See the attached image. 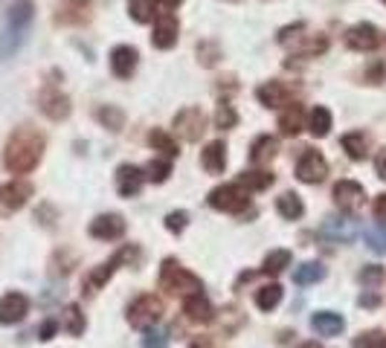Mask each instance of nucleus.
Instances as JSON below:
<instances>
[{"label": "nucleus", "instance_id": "obj_28", "mask_svg": "<svg viewBox=\"0 0 386 348\" xmlns=\"http://www.w3.org/2000/svg\"><path fill=\"white\" fill-rule=\"evenodd\" d=\"M279 130L285 137H296L303 130V108L299 105H290L282 116H279Z\"/></svg>", "mask_w": 386, "mask_h": 348}, {"label": "nucleus", "instance_id": "obj_45", "mask_svg": "<svg viewBox=\"0 0 386 348\" xmlns=\"http://www.w3.org/2000/svg\"><path fill=\"white\" fill-rule=\"evenodd\" d=\"M372 209H375V218H377V221L386 224V192L375 198V206H372Z\"/></svg>", "mask_w": 386, "mask_h": 348}, {"label": "nucleus", "instance_id": "obj_11", "mask_svg": "<svg viewBox=\"0 0 386 348\" xmlns=\"http://www.w3.org/2000/svg\"><path fill=\"white\" fill-rule=\"evenodd\" d=\"M29 314V299L18 290L0 296V325H15Z\"/></svg>", "mask_w": 386, "mask_h": 348}, {"label": "nucleus", "instance_id": "obj_30", "mask_svg": "<svg viewBox=\"0 0 386 348\" xmlns=\"http://www.w3.org/2000/svg\"><path fill=\"white\" fill-rule=\"evenodd\" d=\"M148 143H151L154 151H163L166 157H178V151H181V148H178V140L171 137V134H166L163 128H154V130H151Z\"/></svg>", "mask_w": 386, "mask_h": 348}, {"label": "nucleus", "instance_id": "obj_33", "mask_svg": "<svg viewBox=\"0 0 386 348\" xmlns=\"http://www.w3.org/2000/svg\"><path fill=\"white\" fill-rule=\"evenodd\" d=\"M64 331L70 337H81L84 334V314L78 304H67L64 308Z\"/></svg>", "mask_w": 386, "mask_h": 348}, {"label": "nucleus", "instance_id": "obj_22", "mask_svg": "<svg viewBox=\"0 0 386 348\" xmlns=\"http://www.w3.org/2000/svg\"><path fill=\"white\" fill-rule=\"evenodd\" d=\"M32 198V186L26 180H12L6 189H4V203L9 212H18L26 206V200Z\"/></svg>", "mask_w": 386, "mask_h": 348}, {"label": "nucleus", "instance_id": "obj_37", "mask_svg": "<svg viewBox=\"0 0 386 348\" xmlns=\"http://www.w3.org/2000/svg\"><path fill=\"white\" fill-rule=\"evenodd\" d=\"M168 174H171V163H168V160H151L148 168H146V180H151V183H166Z\"/></svg>", "mask_w": 386, "mask_h": 348}, {"label": "nucleus", "instance_id": "obj_42", "mask_svg": "<svg viewBox=\"0 0 386 348\" xmlns=\"http://www.w3.org/2000/svg\"><path fill=\"white\" fill-rule=\"evenodd\" d=\"M198 56H200L203 67H215V61H218V47H215V44H200Z\"/></svg>", "mask_w": 386, "mask_h": 348}, {"label": "nucleus", "instance_id": "obj_32", "mask_svg": "<svg viewBox=\"0 0 386 348\" xmlns=\"http://www.w3.org/2000/svg\"><path fill=\"white\" fill-rule=\"evenodd\" d=\"M238 183L247 189V192H265L268 186H273V174L270 171H244Z\"/></svg>", "mask_w": 386, "mask_h": 348}, {"label": "nucleus", "instance_id": "obj_31", "mask_svg": "<svg viewBox=\"0 0 386 348\" xmlns=\"http://www.w3.org/2000/svg\"><path fill=\"white\" fill-rule=\"evenodd\" d=\"M279 302H282V285H276V282L255 290V304H259V311H273Z\"/></svg>", "mask_w": 386, "mask_h": 348}, {"label": "nucleus", "instance_id": "obj_43", "mask_svg": "<svg viewBox=\"0 0 386 348\" xmlns=\"http://www.w3.org/2000/svg\"><path fill=\"white\" fill-rule=\"evenodd\" d=\"M88 4H91V0H61V12H59V15L76 12V21H81V18H84V9H88Z\"/></svg>", "mask_w": 386, "mask_h": 348}, {"label": "nucleus", "instance_id": "obj_39", "mask_svg": "<svg viewBox=\"0 0 386 348\" xmlns=\"http://www.w3.org/2000/svg\"><path fill=\"white\" fill-rule=\"evenodd\" d=\"M143 348H168V334H166V331H160L157 325H154V328H146Z\"/></svg>", "mask_w": 386, "mask_h": 348}, {"label": "nucleus", "instance_id": "obj_8", "mask_svg": "<svg viewBox=\"0 0 386 348\" xmlns=\"http://www.w3.org/2000/svg\"><path fill=\"white\" fill-rule=\"evenodd\" d=\"M296 178L303 180V183H322L325 178H328V163H325V157L320 154V151H311V148H305V154L299 157V163H296Z\"/></svg>", "mask_w": 386, "mask_h": 348}, {"label": "nucleus", "instance_id": "obj_6", "mask_svg": "<svg viewBox=\"0 0 386 348\" xmlns=\"http://www.w3.org/2000/svg\"><path fill=\"white\" fill-rule=\"evenodd\" d=\"M209 206L218 212H244L250 206V195L241 183H224L209 192Z\"/></svg>", "mask_w": 386, "mask_h": 348}, {"label": "nucleus", "instance_id": "obj_24", "mask_svg": "<svg viewBox=\"0 0 386 348\" xmlns=\"http://www.w3.org/2000/svg\"><path fill=\"white\" fill-rule=\"evenodd\" d=\"M276 209H279V215L285 218V221H299V218L305 215V203H303V198H299L296 192H285V195H279Z\"/></svg>", "mask_w": 386, "mask_h": 348}, {"label": "nucleus", "instance_id": "obj_16", "mask_svg": "<svg viewBox=\"0 0 386 348\" xmlns=\"http://www.w3.org/2000/svg\"><path fill=\"white\" fill-rule=\"evenodd\" d=\"M363 198H366V192H363V186L355 183V180H340V183L334 186V203H337L340 209H346V212H355V209L363 203Z\"/></svg>", "mask_w": 386, "mask_h": 348}, {"label": "nucleus", "instance_id": "obj_15", "mask_svg": "<svg viewBox=\"0 0 386 348\" xmlns=\"http://www.w3.org/2000/svg\"><path fill=\"white\" fill-rule=\"evenodd\" d=\"M38 108L41 113H47L53 122H61L70 116V99L61 91H44L38 96Z\"/></svg>", "mask_w": 386, "mask_h": 348}, {"label": "nucleus", "instance_id": "obj_53", "mask_svg": "<svg viewBox=\"0 0 386 348\" xmlns=\"http://www.w3.org/2000/svg\"><path fill=\"white\" fill-rule=\"evenodd\" d=\"M383 4H386V0H383Z\"/></svg>", "mask_w": 386, "mask_h": 348}, {"label": "nucleus", "instance_id": "obj_41", "mask_svg": "<svg viewBox=\"0 0 386 348\" xmlns=\"http://www.w3.org/2000/svg\"><path fill=\"white\" fill-rule=\"evenodd\" d=\"M186 224H189V215L181 209V212H168L166 215V230L168 232H183L186 230Z\"/></svg>", "mask_w": 386, "mask_h": 348}, {"label": "nucleus", "instance_id": "obj_17", "mask_svg": "<svg viewBox=\"0 0 386 348\" xmlns=\"http://www.w3.org/2000/svg\"><path fill=\"white\" fill-rule=\"evenodd\" d=\"M183 314H186V319L195 322V325H206V322H212V317H215V311H212V302H209L203 293L186 296V302H183Z\"/></svg>", "mask_w": 386, "mask_h": 348}, {"label": "nucleus", "instance_id": "obj_2", "mask_svg": "<svg viewBox=\"0 0 386 348\" xmlns=\"http://www.w3.org/2000/svg\"><path fill=\"white\" fill-rule=\"evenodd\" d=\"M32 18H35L32 0H15V4L9 6L4 38H0V56H4V58L15 56L24 47V41L29 35V26H32Z\"/></svg>", "mask_w": 386, "mask_h": 348}, {"label": "nucleus", "instance_id": "obj_27", "mask_svg": "<svg viewBox=\"0 0 386 348\" xmlns=\"http://www.w3.org/2000/svg\"><path fill=\"white\" fill-rule=\"evenodd\" d=\"M276 151H279V143L273 137H259L253 143V148H250V160L255 165H265V163H270L276 157Z\"/></svg>", "mask_w": 386, "mask_h": 348}, {"label": "nucleus", "instance_id": "obj_38", "mask_svg": "<svg viewBox=\"0 0 386 348\" xmlns=\"http://www.w3.org/2000/svg\"><path fill=\"white\" fill-rule=\"evenodd\" d=\"M235 125H238V113L233 111V105L221 102V105H218V111H215V128L227 130V128H235Z\"/></svg>", "mask_w": 386, "mask_h": 348}, {"label": "nucleus", "instance_id": "obj_47", "mask_svg": "<svg viewBox=\"0 0 386 348\" xmlns=\"http://www.w3.org/2000/svg\"><path fill=\"white\" fill-rule=\"evenodd\" d=\"M375 171H377L380 180H386V148L377 151V157H375Z\"/></svg>", "mask_w": 386, "mask_h": 348}, {"label": "nucleus", "instance_id": "obj_49", "mask_svg": "<svg viewBox=\"0 0 386 348\" xmlns=\"http://www.w3.org/2000/svg\"><path fill=\"white\" fill-rule=\"evenodd\" d=\"M160 4H163V9H175V6L181 4V0H160Z\"/></svg>", "mask_w": 386, "mask_h": 348}, {"label": "nucleus", "instance_id": "obj_20", "mask_svg": "<svg viewBox=\"0 0 386 348\" xmlns=\"http://www.w3.org/2000/svg\"><path fill=\"white\" fill-rule=\"evenodd\" d=\"M311 328L320 334V337H337L342 328H346V319L334 311H317L311 317Z\"/></svg>", "mask_w": 386, "mask_h": 348}, {"label": "nucleus", "instance_id": "obj_21", "mask_svg": "<svg viewBox=\"0 0 386 348\" xmlns=\"http://www.w3.org/2000/svg\"><path fill=\"white\" fill-rule=\"evenodd\" d=\"M200 163H203V168H206L209 174H221V171L227 168V145H224L221 140L209 143V145L203 148V154H200Z\"/></svg>", "mask_w": 386, "mask_h": 348}, {"label": "nucleus", "instance_id": "obj_40", "mask_svg": "<svg viewBox=\"0 0 386 348\" xmlns=\"http://www.w3.org/2000/svg\"><path fill=\"white\" fill-rule=\"evenodd\" d=\"M383 279H386V273H383V267H377V265H369V267L360 270V282H363L366 287H372V290H375Z\"/></svg>", "mask_w": 386, "mask_h": 348}, {"label": "nucleus", "instance_id": "obj_25", "mask_svg": "<svg viewBox=\"0 0 386 348\" xmlns=\"http://www.w3.org/2000/svg\"><path fill=\"white\" fill-rule=\"evenodd\" d=\"M340 145H342V151H346L355 163L366 160V154H369V140L363 137V130H352V134H346V137L340 140Z\"/></svg>", "mask_w": 386, "mask_h": 348}, {"label": "nucleus", "instance_id": "obj_13", "mask_svg": "<svg viewBox=\"0 0 386 348\" xmlns=\"http://www.w3.org/2000/svg\"><path fill=\"white\" fill-rule=\"evenodd\" d=\"M146 183V171L137 165H119L116 168V192L122 198H137Z\"/></svg>", "mask_w": 386, "mask_h": 348}, {"label": "nucleus", "instance_id": "obj_46", "mask_svg": "<svg viewBox=\"0 0 386 348\" xmlns=\"http://www.w3.org/2000/svg\"><path fill=\"white\" fill-rule=\"evenodd\" d=\"M56 331H59V322L47 319L44 325H41V331H38V339H53V337H56Z\"/></svg>", "mask_w": 386, "mask_h": 348}, {"label": "nucleus", "instance_id": "obj_52", "mask_svg": "<svg viewBox=\"0 0 386 348\" xmlns=\"http://www.w3.org/2000/svg\"><path fill=\"white\" fill-rule=\"evenodd\" d=\"M0 200H4V189H0Z\"/></svg>", "mask_w": 386, "mask_h": 348}, {"label": "nucleus", "instance_id": "obj_23", "mask_svg": "<svg viewBox=\"0 0 386 348\" xmlns=\"http://www.w3.org/2000/svg\"><path fill=\"white\" fill-rule=\"evenodd\" d=\"M128 12H131V18L137 24H151L163 12V4L160 0H131V4H128Z\"/></svg>", "mask_w": 386, "mask_h": 348}, {"label": "nucleus", "instance_id": "obj_4", "mask_svg": "<svg viewBox=\"0 0 386 348\" xmlns=\"http://www.w3.org/2000/svg\"><path fill=\"white\" fill-rule=\"evenodd\" d=\"M140 252H137V247H122L116 255H111V261H105V265H99V267H93L88 276H84V282H81V293L84 296H96L108 282H111V276L116 273V267L119 265H125L128 258H137Z\"/></svg>", "mask_w": 386, "mask_h": 348}, {"label": "nucleus", "instance_id": "obj_51", "mask_svg": "<svg viewBox=\"0 0 386 348\" xmlns=\"http://www.w3.org/2000/svg\"><path fill=\"white\" fill-rule=\"evenodd\" d=\"M380 348H386V339H383V342H380Z\"/></svg>", "mask_w": 386, "mask_h": 348}, {"label": "nucleus", "instance_id": "obj_48", "mask_svg": "<svg viewBox=\"0 0 386 348\" xmlns=\"http://www.w3.org/2000/svg\"><path fill=\"white\" fill-rule=\"evenodd\" d=\"M360 304H366V308H375V304H377V296H375V293H369V296H360Z\"/></svg>", "mask_w": 386, "mask_h": 348}, {"label": "nucleus", "instance_id": "obj_36", "mask_svg": "<svg viewBox=\"0 0 386 348\" xmlns=\"http://www.w3.org/2000/svg\"><path fill=\"white\" fill-rule=\"evenodd\" d=\"M285 267H290V252L288 250H273V252H268V258H265V273H282Z\"/></svg>", "mask_w": 386, "mask_h": 348}, {"label": "nucleus", "instance_id": "obj_5", "mask_svg": "<svg viewBox=\"0 0 386 348\" xmlns=\"http://www.w3.org/2000/svg\"><path fill=\"white\" fill-rule=\"evenodd\" d=\"M163 314H166L163 299H157L154 293H143L131 302V308H128V322L140 331H146V328H154L163 319Z\"/></svg>", "mask_w": 386, "mask_h": 348}, {"label": "nucleus", "instance_id": "obj_34", "mask_svg": "<svg viewBox=\"0 0 386 348\" xmlns=\"http://www.w3.org/2000/svg\"><path fill=\"white\" fill-rule=\"evenodd\" d=\"M96 119L111 130H122V125H125V113L119 108H113V105H102L96 111Z\"/></svg>", "mask_w": 386, "mask_h": 348}, {"label": "nucleus", "instance_id": "obj_19", "mask_svg": "<svg viewBox=\"0 0 386 348\" xmlns=\"http://www.w3.org/2000/svg\"><path fill=\"white\" fill-rule=\"evenodd\" d=\"M290 87L288 84H282V81H265L259 91H255V99H259L265 108H282V105H288L290 102Z\"/></svg>", "mask_w": 386, "mask_h": 348}, {"label": "nucleus", "instance_id": "obj_3", "mask_svg": "<svg viewBox=\"0 0 386 348\" xmlns=\"http://www.w3.org/2000/svg\"><path fill=\"white\" fill-rule=\"evenodd\" d=\"M160 287L168 296H192V293H203V282L189 273L186 267H181L175 258H166L163 267H160Z\"/></svg>", "mask_w": 386, "mask_h": 348}, {"label": "nucleus", "instance_id": "obj_29", "mask_svg": "<svg viewBox=\"0 0 386 348\" xmlns=\"http://www.w3.org/2000/svg\"><path fill=\"white\" fill-rule=\"evenodd\" d=\"M308 130H311V137H317V140L328 137V130H331V111L328 108H314L311 116H308Z\"/></svg>", "mask_w": 386, "mask_h": 348}, {"label": "nucleus", "instance_id": "obj_12", "mask_svg": "<svg viewBox=\"0 0 386 348\" xmlns=\"http://www.w3.org/2000/svg\"><path fill=\"white\" fill-rule=\"evenodd\" d=\"M91 235L99 238V241H116L125 235V218L116 215V212H108V215H99L96 221H91Z\"/></svg>", "mask_w": 386, "mask_h": 348}, {"label": "nucleus", "instance_id": "obj_14", "mask_svg": "<svg viewBox=\"0 0 386 348\" xmlns=\"http://www.w3.org/2000/svg\"><path fill=\"white\" fill-rule=\"evenodd\" d=\"M346 44L357 53H372L377 44H380V32L372 26V24H355L349 32H346Z\"/></svg>", "mask_w": 386, "mask_h": 348}, {"label": "nucleus", "instance_id": "obj_18", "mask_svg": "<svg viewBox=\"0 0 386 348\" xmlns=\"http://www.w3.org/2000/svg\"><path fill=\"white\" fill-rule=\"evenodd\" d=\"M137 50L134 47H113V53H111V70H113V76L116 78H131L134 76V70H137Z\"/></svg>", "mask_w": 386, "mask_h": 348}, {"label": "nucleus", "instance_id": "obj_35", "mask_svg": "<svg viewBox=\"0 0 386 348\" xmlns=\"http://www.w3.org/2000/svg\"><path fill=\"white\" fill-rule=\"evenodd\" d=\"M363 238H366V244H369V250H372V252L386 255V224L369 227V230L363 232Z\"/></svg>", "mask_w": 386, "mask_h": 348}, {"label": "nucleus", "instance_id": "obj_26", "mask_svg": "<svg viewBox=\"0 0 386 348\" xmlns=\"http://www.w3.org/2000/svg\"><path fill=\"white\" fill-rule=\"evenodd\" d=\"M322 279H325V267L320 265V261H305V265H299V267L293 270V282L303 285V287L317 285V282H322Z\"/></svg>", "mask_w": 386, "mask_h": 348}, {"label": "nucleus", "instance_id": "obj_10", "mask_svg": "<svg viewBox=\"0 0 386 348\" xmlns=\"http://www.w3.org/2000/svg\"><path fill=\"white\" fill-rule=\"evenodd\" d=\"M151 44L157 50H171L178 44V21L171 15V9H163L154 21V32H151Z\"/></svg>", "mask_w": 386, "mask_h": 348}, {"label": "nucleus", "instance_id": "obj_1", "mask_svg": "<svg viewBox=\"0 0 386 348\" xmlns=\"http://www.w3.org/2000/svg\"><path fill=\"white\" fill-rule=\"evenodd\" d=\"M44 134L41 130H35V128H18L15 134L9 137V143H6V151H4V163H6V168L12 171V174H29L38 163H41V157H44Z\"/></svg>", "mask_w": 386, "mask_h": 348}, {"label": "nucleus", "instance_id": "obj_9", "mask_svg": "<svg viewBox=\"0 0 386 348\" xmlns=\"http://www.w3.org/2000/svg\"><path fill=\"white\" fill-rule=\"evenodd\" d=\"M175 130L186 140V143H198L206 130V116L200 108H183L178 116H175Z\"/></svg>", "mask_w": 386, "mask_h": 348}, {"label": "nucleus", "instance_id": "obj_44", "mask_svg": "<svg viewBox=\"0 0 386 348\" xmlns=\"http://www.w3.org/2000/svg\"><path fill=\"white\" fill-rule=\"evenodd\" d=\"M377 331H366V334H360V337H355V345L352 348H375L377 345Z\"/></svg>", "mask_w": 386, "mask_h": 348}, {"label": "nucleus", "instance_id": "obj_7", "mask_svg": "<svg viewBox=\"0 0 386 348\" xmlns=\"http://www.w3.org/2000/svg\"><path fill=\"white\" fill-rule=\"evenodd\" d=\"M357 232H360V224L352 215H331L320 227V235L331 244H352L357 238Z\"/></svg>", "mask_w": 386, "mask_h": 348}, {"label": "nucleus", "instance_id": "obj_50", "mask_svg": "<svg viewBox=\"0 0 386 348\" xmlns=\"http://www.w3.org/2000/svg\"><path fill=\"white\" fill-rule=\"evenodd\" d=\"M296 348H322V345H317V342H303V345H296Z\"/></svg>", "mask_w": 386, "mask_h": 348}]
</instances>
